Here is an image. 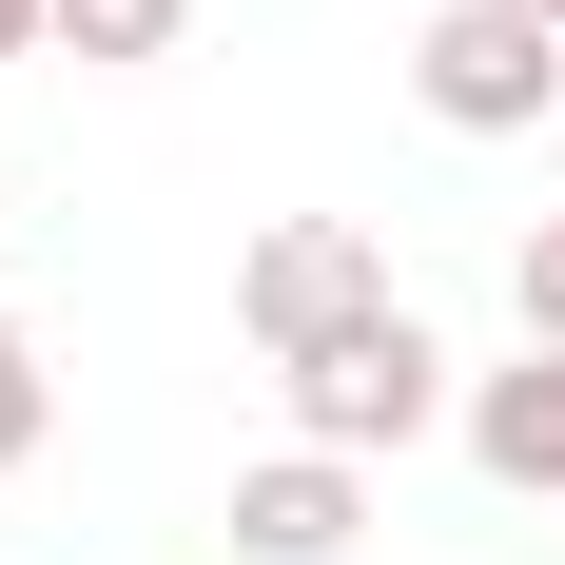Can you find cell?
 <instances>
[{"mask_svg":"<svg viewBox=\"0 0 565 565\" xmlns=\"http://www.w3.org/2000/svg\"><path fill=\"white\" fill-rule=\"evenodd\" d=\"M175 20H195V0H58L78 58H175Z\"/></svg>","mask_w":565,"mask_h":565,"instance_id":"8992f818","label":"cell"},{"mask_svg":"<svg viewBox=\"0 0 565 565\" xmlns=\"http://www.w3.org/2000/svg\"><path fill=\"white\" fill-rule=\"evenodd\" d=\"M40 429H58V391H40V332L0 312V468H40Z\"/></svg>","mask_w":565,"mask_h":565,"instance_id":"52a82bcc","label":"cell"},{"mask_svg":"<svg viewBox=\"0 0 565 565\" xmlns=\"http://www.w3.org/2000/svg\"><path fill=\"white\" fill-rule=\"evenodd\" d=\"M20 40H58V0H0V58H20Z\"/></svg>","mask_w":565,"mask_h":565,"instance_id":"9c48e42d","label":"cell"},{"mask_svg":"<svg viewBox=\"0 0 565 565\" xmlns=\"http://www.w3.org/2000/svg\"><path fill=\"white\" fill-rule=\"evenodd\" d=\"M351 312H391V254H371L351 215H274L254 254H234V332L274 351V371H292V351H332Z\"/></svg>","mask_w":565,"mask_h":565,"instance_id":"7a4b0ae2","label":"cell"},{"mask_svg":"<svg viewBox=\"0 0 565 565\" xmlns=\"http://www.w3.org/2000/svg\"><path fill=\"white\" fill-rule=\"evenodd\" d=\"M274 391H292V449H351V468H391L409 429H449V351H429V312L391 292V312H351L332 351H292Z\"/></svg>","mask_w":565,"mask_h":565,"instance_id":"6da1fadb","label":"cell"},{"mask_svg":"<svg viewBox=\"0 0 565 565\" xmlns=\"http://www.w3.org/2000/svg\"><path fill=\"white\" fill-rule=\"evenodd\" d=\"M409 98L449 117V137H526V117H565V40L526 0H449V20L409 40Z\"/></svg>","mask_w":565,"mask_h":565,"instance_id":"3957f363","label":"cell"},{"mask_svg":"<svg viewBox=\"0 0 565 565\" xmlns=\"http://www.w3.org/2000/svg\"><path fill=\"white\" fill-rule=\"evenodd\" d=\"M468 468H488V488H526V508L565 488V351H508V371L468 391Z\"/></svg>","mask_w":565,"mask_h":565,"instance_id":"5b68a950","label":"cell"},{"mask_svg":"<svg viewBox=\"0 0 565 565\" xmlns=\"http://www.w3.org/2000/svg\"><path fill=\"white\" fill-rule=\"evenodd\" d=\"M351 526H371V468H351V449H274V468H234V546H254V565H332Z\"/></svg>","mask_w":565,"mask_h":565,"instance_id":"277c9868","label":"cell"},{"mask_svg":"<svg viewBox=\"0 0 565 565\" xmlns=\"http://www.w3.org/2000/svg\"><path fill=\"white\" fill-rule=\"evenodd\" d=\"M526 20H546V40H565V0H526Z\"/></svg>","mask_w":565,"mask_h":565,"instance_id":"30bf717a","label":"cell"},{"mask_svg":"<svg viewBox=\"0 0 565 565\" xmlns=\"http://www.w3.org/2000/svg\"><path fill=\"white\" fill-rule=\"evenodd\" d=\"M508 312H526V351H565V215L508 254Z\"/></svg>","mask_w":565,"mask_h":565,"instance_id":"ba28073f","label":"cell"}]
</instances>
